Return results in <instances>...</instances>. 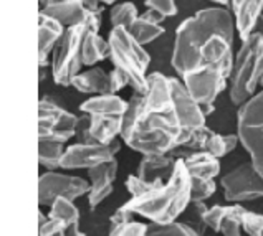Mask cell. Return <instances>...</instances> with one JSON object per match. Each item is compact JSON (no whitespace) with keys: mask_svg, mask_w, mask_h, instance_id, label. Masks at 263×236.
<instances>
[{"mask_svg":"<svg viewBox=\"0 0 263 236\" xmlns=\"http://www.w3.org/2000/svg\"><path fill=\"white\" fill-rule=\"evenodd\" d=\"M235 20L227 7H209L184 20L176 30L171 65L182 78L202 68L234 66Z\"/></svg>","mask_w":263,"mask_h":236,"instance_id":"cell-1","label":"cell"},{"mask_svg":"<svg viewBox=\"0 0 263 236\" xmlns=\"http://www.w3.org/2000/svg\"><path fill=\"white\" fill-rule=\"evenodd\" d=\"M191 129L177 126L164 114L146 112L144 96L134 93L127 101V109L123 116L121 139L127 147L142 155L169 154L185 141Z\"/></svg>","mask_w":263,"mask_h":236,"instance_id":"cell-2","label":"cell"},{"mask_svg":"<svg viewBox=\"0 0 263 236\" xmlns=\"http://www.w3.org/2000/svg\"><path fill=\"white\" fill-rule=\"evenodd\" d=\"M191 173L182 159H179L174 172L161 187L141 196H131L123 207L154 223L174 222L189 208Z\"/></svg>","mask_w":263,"mask_h":236,"instance_id":"cell-3","label":"cell"},{"mask_svg":"<svg viewBox=\"0 0 263 236\" xmlns=\"http://www.w3.org/2000/svg\"><path fill=\"white\" fill-rule=\"evenodd\" d=\"M263 76V36L252 33L242 40L229 76V96L234 106L243 104L257 93Z\"/></svg>","mask_w":263,"mask_h":236,"instance_id":"cell-4","label":"cell"},{"mask_svg":"<svg viewBox=\"0 0 263 236\" xmlns=\"http://www.w3.org/2000/svg\"><path fill=\"white\" fill-rule=\"evenodd\" d=\"M108 43L112 66L124 73L134 93L144 94L147 89L146 71L151 62L149 53L144 50V45H141L124 27H112Z\"/></svg>","mask_w":263,"mask_h":236,"instance_id":"cell-5","label":"cell"},{"mask_svg":"<svg viewBox=\"0 0 263 236\" xmlns=\"http://www.w3.org/2000/svg\"><path fill=\"white\" fill-rule=\"evenodd\" d=\"M88 30L89 27L85 24L66 27L63 36L57 43L53 53H51L53 55L51 56V76L58 86H71L73 78L85 66L83 42Z\"/></svg>","mask_w":263,"mask_h":236,"instance_id":"cell-6","label":"cell"},{"mask_svg":"<svg viewBox=\"0 0 263 236\" xmlns=\"http://www.w3.org/2000/svg\"><path fill=\"white\" fill-rule=\"evenodd\" d=\"M237 134L255 169L263 175V89L238 106Z\"/></svg>","mask_w":263,"mask_h":236,"instance_id":"cell-7","label":"cell"},{"mask_svg":"<svg viewBox=\"0 0 263 236\" xmlns=\"http://www.w3.org/2000/svg\"><path fill=\"white\" fill-rule=\"evenodd\" d=\"M78 117L55 96H42L39 103V139L68 142L77 135Z\"/></svg>","mask_w":263,"mask_h":236,"instance_id":"cell-8","label":"cell"},{"mask_svg":"<svg viewBox=\"0 0 263 236\" xmlns=\"http://www.w3.org/2000/svg\"><path fill=\"white\" fill-rule=\"evenodd\" d=\"M220 187L229 203H243L263 199V175L252 161L237 165L220 177Z\"/></svg>","mask_w":263,"mask_h":236,"instance_id":"cell-9","label":"cell"},{"mask_svg":"<svg viewBox=\"0 0 263 236\" xmlns=\"http://www.w3.org/2000/svg\"><path fill=\"white\" fill-rule=\"evenodd\" d=\"M40 10L57 18L65 27L85 24L95 32H100L103 7L98 0H63L58 4L43 5Z\"/></svg>","mask_w":263,"mask_h":236,"instance_id":"cell-10","label":"cell"},{"mask_svg":"<svg viewBox=\"0 0 263 236\" xmlns=\"http://www.w3.org/2000/svg\"><path fill=\"white\" fill-rule=\"evenodd\" d=\"M121 150V142L115 139L109 144L101 142H78L66 147L62 159L63 170H80L91 169L100 164L109 162L116 159V154Z\"/></svg>","mask_w":263,"mask_h":236,"instance_id":"cell-11","label":"cell"},{"mask_svg":"<svg viewBox=\"0 0 263 236\" xmlns=\"http://www.w3.org/2000/svg\"><path fill=\"white\" fill-rule=\"evenodd\" d=\"M89 187L91 185L85 179L77 175L47 170L39 179V203L42 207H50L58 196L74 202L80 196L88 195Z\"/></svg>","mask_w":263,"mask_h":236,"instance_id":"cell-12","label":"cell"},{"mask_svg":"<svg viewBox=\"0 0 263 236\" xmlns=\"http://www.w3.org/2000/svg\"><path fill=\"white\" fill-rule=\"evenodd\" d=\"M229 76L230 71L223 70V68L209 66L187 73L180 80L184 81L185 88L189 89L194 100L202 106L215 103L219 94L229 86Z\"/></svg>","mask_w":263,"mask_h":236,"instance_id":"cell-13","label":"cell"},{"mask_svg":"<svg viewBox=\"0 0 263 236\" xmlns=\"http://www.w3.org/2000/svg\"><path fill=\"white\" fill-rule=\"evenodd\" d=\"M247 208L240 203L230 205H214L209 208L204 223L215 233H222L225 236H238L242 233V217Z\"/></svg>","mask_w":263,"mask_h":236,"instance_id":"cell-14","label":"cell"},{"mask_svg":"<svg viewBox=\"0 0 263 236\" xmlns=\"http://www.w3.org/2000/svg\"><path fill=\"white\" fill-rule=\"evenodd\" d=\"M88 175L91 180V187L88 192V205L89 208L95 210L112 192V184H115L118 175V161L112 159L109 162L91 167V169H88Z\"/></svg>","mask_w":263,"mask_h":236,"instance_id":"cell-15","label":"cell"},{"mask_svg":"<svg viewBox=\"0 0 263 236\" xmlns=\"http://www.w3.org/2000/svg\"><path fill=\"white\" fill-rule=\"evenodd\" d=\"M66 27L43 10L39 12V66H50V53L63 36Z\"/></svg>","mask_w":263,"mask_h":236,"instance_id":"cell-16","label":"cell"},{"mask_svg":"<svg viewBox=\"0 0 263 236\" xmlns=\"http://www.w3.org/2000/svg\"><path fill=\"white\" fill-rule=\"evenodd\" d=\"M230 12L234 15L235 28L240 40L253 33L260 15H263V0H230Z\"/></svg>","mask_w":263,"mask_h":236,"instance_id":"cell-17","label":"cell"},{"mask_svg":"<svg viewBox=\"0 0 263 236\" xmlns=\"http://www.w3.org/2000/svg\"><path fill=\"white\" fill-rule=\"evenodd\" d=\"M179 159L171 154H151L142 155L138 165V175L144 180H167L174 172Z\"/></svg>","mask_w":263,"mask_h":236,"instance_id":"cell-18","label":"cell"},{"mask_svg":"<svg viewBox=\"0 0 263 236\" xmlns=\"http://www.w3.org/2000/svg\"><path fill=\"white\" fill-rule=\"evenodd\" d=\"M71 86L85 94H109V73L100 66H89L88 70L80 71L74 76Z\"/></svg>","mask_w":263,"mask_h":236,"instance_id":"cell-19","label":"cell"},{"mask_svg":"<svg viewBox=\"0 0 263 236\" xmlns=\"http://www.w3.org/2000/svg\"><path fill=\"white\" fill-rule=\"evenodd\" d=\"M123 131V116H104V114H89V135L96 142L109 144Z\"/></svg>","mask_w":263,"mask_h":236,"instance_id":"cell-20","label":"cell"},{"mask_svg":"<svg viewBox=\"0 0 263 236\" xmlns=\"http://www.w3.org/2000/svg\"><path fill=\"white\" fill-rule=\"evenodd\" d=\"M127 109V101L115 93L98 94L81 103L80 111L86 114H104V116H124Z\"/></svg>","mask_w":263,"mask_h":236,"instance_id":"cell-21","label":"cell"},{"mask_svg":"<svg viewBox=\"0 0 263 236\" xmlns=\"http://www.w3.org/2000/svg\"><path fill=\"white\" fill-rule=\"evenodd\" d=\"M187 170L192 177H212L220 173V159L210 154L209 150L194 152L192 155L182 159Z\"/></svg>","mask_w":263,"mask_h":236,"instance_id":"cell-22","label":"cell"},{"mask_svg":"<svg viewBox=\"0 0 263 236\" xmlns=\"http://www.w3.org/2000/svg\"><path fill=\"white\" fill-rule=\"evenodd\" d=\"M48 215L57 218V220H62V222L68 226L66 228V234H81V231H80V210H78L77 205H74L73 200L58 196V199L50 205Z\"/></svg>","mask_w":263,"mask_h":236,"instance_id":"cell-23","label":"cell"},{"mask_svg":"<svg viewBox=\"0 0 263 236\" xmlns=\"http://www.w3.org/2000/svg\"><path fill=\"white\" fill-rule=\"evenodd\" d=\"M109 56V43L108 40H103L100 32L89 28L85 35L83 42V63L85 66H96V63L103 62L104 58Z\"/></svg>","mask_w":263,"mask_h":236,"instance_id":"cell-24","label":"cell"},{"mask_svg":"<svg viewBox=\"0 0 263 236\" xmlns=\"http://www.w3.org/2000/svg\"><path fill=\"white\" fill-rule=\"evenodd\" d=\"M212 129H209L207 124L202 126V127H195L189 131V135L185 137L184 142H180L179 146H176L172 149L169 154L176 159H185L192 155L194 152H199V150H205V144Z\"/></svg>","mask_w":263,"mask_h":236,"instance_id":"cell-25","label":"cell"},{"mask_svg":"<svg viewBox=\"0 0 263 236\" xmlns=\"http://www.w3.org/2000/svg\"><path fill=\"white\" fill-rule=\"evenodd\" d=\"M66 142L39 139V162L47 170L62 169V159L66 150Z\"/></svg>","mask_w":263,"mask_h":236,"instance_id":"cell-26","label":"cell"},{"mask_svg":"<svg viewBox=\"0 0 263 236\" xmlns=\"http://www.w3.org/2000/svg\"><path fill=\"white\" fill-rule=\"evenodd\" d=\"M129 30V33L136 38V40L141 43V45H147L151 43L156 38H159L162 33H164V28L162 25L159 24H153V22L146 20L144 17H139L136 18V22L127 28Z\"/></svg>","mask_w":263,"mask_h":236,"instance_id":"cell-27","label":"cell"},{"mask_svg":"<svg viewBox=\"0 0 263 236\" xmlns=\"http://www.w3.org/2000/svg\"><path fill=\"white\" fill-rule=\"evenodd\" d=\"M149 236H195L197 231L187 222H167V223H154L147 225Z\"/></svg>","mask_w":263,"mask_h":236,"instance_id":"cell-28","label":"cell"},{"mask_svg":"<svg viewBox=\"0 0 263 236\" xmlns=\"http://www.w3.org/2000/svg\"><path fill=\"white\" fill-rule=\"evenodd\" d=\"M139 17L136 5L131 2H123V4H116L112 5V9L109 12V22L112 27H124L129 28L136 18Z\"/></svg>","mask_w":263,"mask_h":236,"instance_id":"cell-29","label":"cell"},{"mask_svg":"<svg viewBox=\"0 0 263 236\" xmlns=\"http://www.w3.org/2000/svg\"><path fill=\"white\" fill-rule=\"evenodd\" d=\"M164 182L166 180H144L136 173V175H127V179L124 180V187L131 196H141L153 192L157 187H161Z\"/></svg>","mask_w":263,"mask_h":236,"instance_id":"cell-30","label":"cell"},{"mask_svg":"<svg viewBox=\"0 0 263 236\" xmlns=\"http://www.w3.org/2000/svg\"><path fill=\"white\" fill-rule=\"evenodd\" d=\"M217 190L215 179L212 177H192L191 175V200H207Z\"/></svg>","mask_w":263,"mask_h":236,"instance_id":"cell-31","label":"cell"},{"mask_svg":"<svg viewBox=\"0 0 263 236\" xmlns=\"http://www.w3.org/2000/svg\"><path fill=\"white\" fill-rule=\"evenodd\" d=\"M242 230L250 236H263V215L245 210L242 217Z\"/></svg>","mask_w":263,"mask_h":236,"instance_id":"cell-32","label":"cell"},{"mask_svg":"<svg viewBox=\"0 0 263 236\" xmlns=\"http://www.w3.org/2000/svg\"><path fill=\"white\" fill-rule=\"evenodd\" d=\"M205 150H209L210 154L215 155V157H225L229 154V149H227V141H225V135L222 134H217V132H210L207 144H205Z\"/></svg>","mask_w":263,"mask_h":236,"instance_id":"cell-33","label":"cell"},{"mask_svg":"<svg viewBox=\"0 0 263 236\" xmlns=\"http://www.w3.org/2000/svg\"><path fill=\"white\" fill-rule=\"evenodd\" d=\"M66 228L68 226H66L62 220H57L48 215V220L39 226L36 233L42 236H63V234H66Z\"/></svg>","mask_w":263,"mask_h":236,"instance_id":"cell-34","label":"cell"},{"mask_svg":"<svg viewBox=\"0 0 263 236\" xmlns=\"http://www.w3.org/2000/svg\"><path fill=\"white\" fill-rule=\"evenodd\" d=\"M144 234H147V225L131 220V222L119 226L112 236H144Z\"/></svg>","mask_w":263,"mask_h":236,"instance_id":"cell-35","label":"cell"},{"mask_svg":"<svg viewBox=\"0 0 263 236\" xmlns=\"http://www.w3.org/2000/svg\"><path fill=\"white\" fill-rule=\"evenodd\" d=\"M147 9H154L157 12H161L164 17H174L177 13V7L174 0H146Z\"/></svg>","mask_w":263,"mask_h":236,"instance_id":"cell-36","label":"cell"},{"mask_svg":"<svg viewBox=\"0 0 263 236\" xmlns=\"http://www.w3.org/2000/svg\"><path fill=\"white\" fill-rule=\"evenodd\" d=\"M134 213L129 211L124 207H119L112 215L109 217V234H115V231L118 230L119 226H123L124 223L131 222Z\"/></svg>","mask_w":263,"mask_h":236,"instance_id":"cell-37","label":"cell"},{"mask_svg":"<svg viewBox=\"0 0 263 236\" xmlns=\"http://www.w3.org/2000/svg\"><path fill=\"white\" fill-rule=\"evenodd\" d=\"M141 17H144L146 20H149V22H153V24H162L164 20H166V17L161 13V12H157V10H154V9H147L144 13L141 15Z\"/></svg>","mask_w":263,"mask_h":236,"instance_id":"cell-38","label":"cell"},{"mask_svg":"<svg viewBox=\"0 0 263 236\" xmlns=\"http://www.w3.org/2000/svg\"><path fill=\"white\" fill-rule=\"evenodd\" d=\"M202 108V112H204V116L207 117V116H210L214 111H215V106H214V103H210V104H202L200 106Z\"/></svg>","mask_w":263,"mask_h":236,"instance_id":"cell-39","label":"cell"},{"mask_svg":"<svg viewBox=\"0 0 263 236\" xmlns=\"http://www.w3.org/2000/svg\"><path fill=\"white\" fill-rule=\"evenodd\" d=\"M255 33H260L263 36V15H260V18L257 20V24H255V28H253Z\"/></svg>","mask_w":263,"mask_h":236,"instance_id":"cell-40","label":"cell"},{"mask_svg":"<svg viewBox=\"0 0 263 236\" xmlns=\"http://www.w3.org/2000/svg\"><path fill=\"white\" fill-rule=\"evenodd\" d=\"M47 220H48V217H45V215H43V211H39V226L43 225L45 222H47Z\"/></svg>","mask_w":263,"mask_h":236,"instance_id":"cell-41","label":"cell"},{"mask_svg":"<svg viewBox=\"0 0 263 236\" xmlns=\"http://www.w3.org/2000/svg\"><path fill=\"white\" fill-rule=\"evenodd\" d=\"M100 4H106V5H112V4H116L118 0H98Z\"/></svg>","mask_w":263,"mask_h":236,"instance_id":"cell-42","label":"cell"},{"mask_svg":"<svg viewBox=\"0 0 263 236\" xmlns=\"http://www.w3.org/2000/svg\"><path fill=\"white\" fill-rule=\"evenodd\" d=\"M260 86L263 88V76H261V80H260Z\"/></svg>","mask_w":263,"mask_h":236,"instance_id":"cell-43","label":"cell"}]
</instances>
